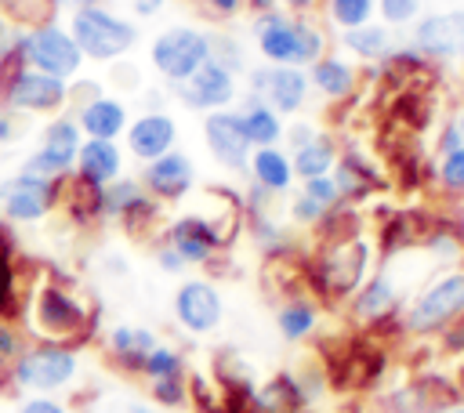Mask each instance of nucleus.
I'll return each mask as SVG.
<instances>
[{
	"label": "nucleus",
	"mask_w": 464,
	"mask_h": 413,
	"mask_svg": "<svg viewBox=\"0 0 464 413\" xmlns=\"http://www.w3.org/2000/svg\"><path fill=\"white\" fill-rule=\"evenodd\" d=\"M22 315H25V326L36 341L69 344V348L91 341L94 322H98V312L62 275H47V279L33 283Z\"/></svg>",
	"instance_id": "obj_1"
},
{
	"label": "nucleus",
	"mask_w": 464,
	"mask_h": 413,
	"mask_svg": "<svg viewBox=\"0 0 464 413\" xmlns=\"http://www.w3.org/2000/svg\"><path fill=\"white\" fill-rule=\"evenodd\" d=\"M254 43L265 65H297L308 69L330 51L326 33L308 22L304 14H286V11H261L254 18Z\"/></svg>",
	"instance_id": "obj_2"
},
{
	"label": "nucleus",
	"mask_w": 464,
	"mask_h": 413,
	"mask_svg": "<svg viewBox=\"0 0 464 413\" xmlns=\"http://www.w3.org/2000/svg\"><path fill=\"white\" fill-rule=\"evenodd\" d=\"M370 264H373L370 235L355 232L344 239H326V243H319V250L308 264L312 293L319 301H348L370 275Z\"/></svg>",
	"instance_id": "obj_3"
},
{
	"label": "nucleus",
	"mask_w": 464,
	"mask_h": 413,
	"mask_svg": "<svg viewBox=\"0 0 464 413\" xmlns=\"http://www.w3.org/2000/svg\"><path fill=\"white\" fill-rule=\"evenodd\" d=\"M464 319V264L442 268L431 275L413 301L399 312V330L410 337H439Z\"/></svg>",
	"instance_id": "obj_4"
},
{
	"label": "nucleus",
	"mask_w": 464,
	"mask_h": 413,
	"mask_svg": "<svg viewBox=\"0 0 464 413\" xmlns=\"http://www.w3.org/2000/svg\"><path fill=\"white\" fill-rule=\"evenodd\" d=\"M69 36L76 40L83 62H102V65H116L138 47V25L102 4L72 11Z\"/></svg>",
	"instance_id": "obj_5"
},
{
	"label": "nucleus",
	"mask_w": 464,
	"mask_h": 413,
	"mask_svg": "<svg viewBox=\"0 0 464 413\" xmlns=\"http://www.w3.org/2000/svg\"><path fill=\"white\" fill-rule=\"evenodd\" d=\"M80 373V351L69 344H51V341H33L11 366L7 380L14 391H33V395H51L62 391L76 380Z\"/></svg>",
	"instance_id": "obj_6"
},
{
	"label": "nucleus",
	"mask_w": 464,
	"mask_h": 413,
	"mask_svg": "<svg viewBox=\"0 0 464 413\" xmlns=\"http://www.w3.org/2000/svg\"><path fill=\"white\" fill-rule=\"evenodd\" d=\"M203 62H210V33L196 25H170L149 43V65L163 83H181Z\"/></svg>",
	"instance_id": "obj_7"
},
{
	"label": "nucleus",
	"mask_w": 464,
	"mask_h": 413,
	"mask_svg": "<svg viewBox=\"0 0 464 413\" xmlns=\"http://www.w3.org/2000/svg\"><path fill=\"white\" fill-rule=\"evenodd\" d=\"M236 235L218 225V217L207 214H181L163 228V243L185 261V268H207Z\"/></svg>",
	"instance_id": "obj_8"
},
{
	"label": "nucleus",
	"mask_w": 464,
	"mask_h": 413,
	"mask_svg": "<svg viewBox=\"0 0 464 413\" xmlns=\"http://www.w3.org/2000/svg\"><path fill=\"white\" fill-rule=\"evenodd\" d=\"M62 178H25V174H11L0 181V217L7 225H36L47 214L58 210L62 199Z\"/></svg>",
	"instance_id": "obj_9"
},
{
	"label": "nucleus",
	"mask_w": 464,
	"mask_h": 413,
	"mask_svg": "<svg viewBox=\"0 0 464 413\" xmlns=\"http://www.w3.org/2000/svg\"><path fill=\"white\" fill-rule=\"evenodd\" d=\"M69 105V83L47 72H36L22 65L4 87H0V109L18 116H58Z\"/></svg>",
	"instance_id": "obj_10"
},
{
	"label": "nucleus",
	"mask_w": 464,
	"mask_h": 413,
	"mask_svg": "<svg viewBox=\"0 0 464 413\" xmlns=\"http://www.w3.org/2000/svg\"><path fill=\"white\" fill-rule=\"evenodd\" d=\"M25 65L36 69V72H47V76H58V80H76L80 69H83V54L76 47V40L69 36L65 25L58 22H47V25H36V29H25Z\"/></svg>",
	"instance_id": "obj_11"
},
{
	"label": "nucleus",
	"mask_w": 464,
	"mask_h": 413,
	"mask_svg": "<svg viewBox=\"0 0 464 413\" xmlns=\"http://www.w3.org/2000/svg\"><path fill=\"white\" fill-rule=\"evenodd\" d=\"M402 297H406V286L395 279V272L384 264L377 272H370L362 279V286L348 297V315L359 322V326H370V330H381L388 322H399V312H402Z\"/></svg>",
	"instance_id": "obj_12"
},
{
	"label": "nucleus",
	"mask_w": 464,
	"mask_h": 413,
	"mask_svg": "<svg viewBox=\"0 0 464 413\" xmlns=\"http://www.w3.org/2000/svg\"><path fill=\"white\" fill-rule=\"evenodd\" d=\"M246 94L268 101L279 116H297L308 105V94H312L308 69H297V65H261V69H250Z\"/></svg>",
	"instance_id": "obj_13"
},
{
	"label": "nucleus",
	"mask_w": 464,
	"mask_h": 413,
	"mask_svg": "<svg viewBox=\"0 0 464 413\" xmlns=\"http://www.w3.org/2000/svg\"><path fill=\"white\" fill-rule=\"evenodd\" d=\"M102 221H116L130 235H145L160 221V203L141 188L138 178H116L102 188Z\"/></svg>",
	"instance_id": "obj_14"
},
{
	"label": "nucleus",
	"mask_w": 464,
	"mask_h": 413,
	"mask_svg": "<svg viewBox=\"0 0 464 413\" xmlns=\"http://www.w3.org/2000/svg\"><path fill=\"white\" fill-rule=\"evenodd\" d=\"M170 91H174V98H178L185 109L207 116V112H214V109H228V105L239 98V76L228 72L225 65H218V62L210 58V62H203L192 76H185L181 83H174Z\"/></svg>",
	"instance_id": "obj_15"
},
{
	"label": "nucleus",
	"mask_w": 464,
	"mask_h": 413,
	"mask_svg": "<svg viewBox=\"0 0 464 413\" xmlns=\"http://www.w3.org/2000/svg\"><path fill=\"white\" fill-rule=\"evenodd\" d=\"M203 145L210 152V159L232 174H246V163H250V138L243 130V120H239V109H214L203 116Z\"/></svg>",
	"instance_id": "obj_16"
},
{
	"label": "nucleus",
	"mask_w": 464,
	"mask_h": 413,
	"mask_svg": "<svg viewBox=\"0 0 464 413\" xmlns=\"http://www.w3.org/2000/svg\"><path fill=\"white\" fill-rule=\"evenodd\" d=\"M174 322L192 333V337H203V333H214L225 319V301H221V290L210 283V279H185L178 290H174Z\"/></svg>",
	"instance_id": "obj_17"
},
{
	"label": "nucleus",
	"mask_w": 464,
	"mask_h": 413,
	"mask_svg": "<svg viewBox=\"0 0 464 413\" xmlns=\"http://www.w3.org/2000/svg\"><path fill=\"white\" fill-rule=\"evenodd\" d=\"M431 65L439 62H464V11H431L413 22L410 40Z\"/></svg>",
	"instance_id": "obj_18"
},
{
	"label": "nucleus",
	"mask_w": 464,
	"mask_h": 413,
	"mask_svg": "<svg viewBox=\"0 0 464 413\" xmlns=\"http://www.w3.org/2000/svg\"><path fill=\"white\" fill-rule=\"evenodd\" d=\"M138 181H141V188H145L160 206H163V203H178V199H185V196L192 192V185H196V163H192V156H185L181 149H170V152H163L160 159L141 163Z\"/></svg>",
	"instance_id": "obj_19"
},
{
	"label": "nucleus",
	"mask_w": 464,
	"mask_h": 413,
	"mask_svg": "<svg viewBox=\"0 0 464 413\" xmlns=\"http://www.w3.org/2000/svg\"><path fill=\"white\" fill-rule=\"evenodd\" d=\"M123 145L138 163H152L163 152L178 149V123L174 116H167L163 109H149L141 116H134L123 130Z\"/></svg>",
	"instance_id": "obj_20"
},
{
	"label": "nucleus",
	"mask_w": 464,
	"mask_h": 413,
	"mask_svg": "<svg viewBox=\"0 0 464 413\" xmlns=\"http://www.w3.org/2000/svg\"><path fill=\"white\" fill-rule=\"evenodd\" d=\"M453 402H457V388L439 373L417 377L384 399L388 413H442Z\"/></svg>",
	"instance_id": "obj_21"
},
{
	"label": "nucleus",
	"mask_w": 464,
	"mask_h": 413,
	"mask_svg": "<svg viewBox=\"0 0 464 413\" xmlns=\"http://www.w3.org/2000/svg\"><path fill=\"white\" fill-rule=\"evenodd\" d=\"M80 145H83V134H80L76 120H72L69 112H58V116H51V120L44 123V130H40V145H36V156H40V159H44V163L62 178V174H72Z\"/></svg>",
	"instance_id": "obj_22"
},
{
	"label": "nucleus",
	"mask_w": 464,
	"mask_h": 413,
	"mask_svg": "<svg viewBox=\"0 0 464 413\" xmlns=\"http://www.w3.org/2000/svg\"><path fill=\"white\" fill-rule=\"evenodd\" d=\"M72 120H76V127H80L83 138L116 141V138H123V130L130 123V112H127V101L120 94H105L102 91L98 98H91L87 105H80Z\"/></svg>",
	"instance_id": "obj_23"
},
{
	"label": "nucleus",
	"mask_w": 464,
	"mask_h": 413,
	"mask_svg": "<svg viewBox=\"0 0 464 413\" xmlns=\"http://www.w3.org/2000/svg\"><path fill=\"white\" fill-rule=\"evenodd\" d=\"M76 178H83L94 188L112 185L116 178H123V149L116 141H102V138H83L80 152H76Z\"/></svg>",
	"instance_id": "obj_24"
},
{
	"label": "nucleus",
	"mask_w": 464,
	"mask_h": 413,
	"mask_svg": "<svg viewBox=\"0 0 464 413\" xmlns=\"http://www.w3.org/2000/svg\"><path fill=\"white\" fill-rule=\"evenodd\" d=\"M330 178H334V185H337V192H341V203H355V199L373 196V192H377V181H381L377 163H370V159H366L362 152H355V149H344V152L337 156Z\"/></svg>",
	"instance_id": "obj_25"
},
{
	"label": "nucleus",
	"mask_w": 464,
	"mask_h": 413,
	"mask_svg": "<svg viewBox=\"0 0 464 413\" xmlns=\"http://www.w3.org/2000/svg\"><path fill=\"white\" fill-rule=\"evenodd\" d=\"M308 83H312V91L323 94L326 101H344V98L355 94L359 72H355V65H352L344 54H330V51H326L319 62L308 65Z\"/></svg>",
	"instance_id": "obj_26"
},
{
	"label": "nucleus",
	"mask_w": 464,
	"mask_h": 413,
	"mask_svg": "<svg viewBox=\"0 0 464 413\" xmlns=\"http://www.w3.org/2000/svg\"><path fill=\"white\" fill-rule=\"evenodd\" d=\"M156 333L149 326H130V322H120L105 333V351L109 359L123 370V373H141V362L145 355L156 348Z\"/></svg>",
	"instance_id": "obj_27"
},
{
	"label": "nucleus",
	"mask_w": 464,
	"mask_h": 413,
	"mask_svg": "<svg viewBox=\"0 0 464 413\" xmlns=\"http://www.w3.org/2000/svg\"><path fill=\"white\" fill-rule=\"evenodd\" d=\"M246 174L254 185H261L265 192L272 196H283L294 188V167H290V152H283L279 145H268V149H254L250 152V163H246Z\"/></svg>",
	"instance_id": "obj_28"
},
{
	"label": "nucleus",
	"mask_w": 464,
	"mask_h": 413,
	"mask_svg": "<svg viewBox=\"0 0 464 413\" xmlns=\"http://www.w3.org/2000/svg\"><path fill=\"white\" fill-rule=\"evenodd\" d=\"M319 304H315V297H308V293H294V297H286L279 308H276V330H279V337L283 341H290V344H297V341H308L315 330H319Z\"/></svg>",
	"instance_id": "obj_29"
},
{
	"label": "nucleus",
	"mask_w": 464,
	"mask_h": 413,
	"mask_svg": "<svg viewBox=\"0 0 464 413\" xmlns=\"http://www.w3.org/2000/svg\"><path fill=\"white\" fill-rule=\"evenodd\" d=\"M239 120H243V130H246V138H250L254 149H268V145H279L283 141V130H286L283 127V116L268 101L246 94L243 105H239Z\"/></svg>",
	"instance_id": "obj_30"
},
{
	"label": "nucleus",
	"mask_w": 464,
	"mask_h": 413,
	"mask_svg": "<svg viewBox=\"0 0 464 413\" xmlns=\"http://www.w3.org/2000/svg\"><path fill=\"white\" fill-rule=\"evenodd\" d=\"M337 156H341V149H337V141L330 138V134H315L308 145H301V149H294L290 152V167H294V181H308V178H326L330 170H334V163H337Z\"/></svg>",
	"instance_id": "obj_31"
},
{
	"label": "nucleus",
	"mask_w": 464,
	"mask_h": 413,
	"mask_svg": "<svg viewBox=\"0 0 464 413\" xmlns=\"http://www.w3.org/2000/svg\"><path fill=\"white\" fill-rule=\"evenodd\" d=\"M341 43H344L348 54L359 58V62H381V58L395 47L388 25H381V22H366V25H359V29L341 33Z\"/></svg>",
	"instance_id": "obj_32"
},
{
	"label": "nucleus",
	"mask_w": 464,
	"mask_h": 413,
	"mask_svg": "<svg viewBox=\"0 0 464 413\" xmlns=\"http://www.w3.org/2000/svg\"><path fill=\"white\" fill-rule=\"evenodd\" d=\"M0 11H4V18L14 22V29H36V25L54 22L58 4L54 0H4Z\"/></svg>",
	"instance_id": "obj_33"
},
{
	"label": "nucleus",
	"mask_w": 464,
	"mask_h": 413,
	"mask_svg": "<svg viewBox=\"0 0 464 413\" xmlns=\"http://www.w3.org/2000/svg\"><path fill=\"white\" fill-rule=\"evenodd\" d=\"M373 14H377L373 0H326V22L337 25L341 33L373 22Z\"/></svg>",
	"instance_id": "obj_34"
},
{
	"label": "nucleus",
	"mask_w": 464,
	"mask_h": 413,
	"mask_svg": "<svg viewBox=\"0 0 464 413\" xmlns=\"http://www.w3.org/2000/svg\"><path fill=\"white\" fill-rule=\"evenodd\" d=\"M145 380H163V377H185V355L174 344H156L145 362H141Z\"/></svg>",
	"instance_id": "obj_35"
},
{
	"label": "nucleus",
	"mask_w": 464,
	"mask_h": 413,
	"mask_svg": "<svg viewBox=\"0 0 464 413\" xmlns=\"http://www.w3.org/2000/svg\"><path fill=\"white\" fill-rule=\"evenodd\" d=\"M435 181L446 196L460 199L464 196V145L453 149V152H442L439 156V167H435Z\"/></svg>",
	"instance_id": "obj_36"
},
{
	"label": "nucleus",
	"mask_w": 464,
	"mask_h": 413,
	"mask_svg": "<svg viewBox=\"0 0 464 413\" xmlns=\"http://www.w3.org/2000/svg\"><path fill=\"white\" fill-rule=\"evenodd\" d=\"M149 399L163 409H181L188 406V377H163L149 380Z\"/></svg>",
	"instance_id": "obj_37"
},
{
	"label": "nucleus",
	"mask_w": 464,
	"mask_h": 413,
	"mask_svg": "<svg viewBox=\"0 0 464 413\" xmlns=\"http://www.w3.org/2000/svg\"><path fill=\"white\" fill-rule=\"evenodd\" d=\"M210 58H214L218 65H225L228 72H236V76L246 69L243 43H239V40H232V36H214V33H210Z\"/></svg>",
	"instance_id": "obj_38"
},
{
	"label": "nucleus",
	"mask_w": 464,
	"mask_h": 413,
	"mask_svg": "<svg viewBox=\"0 0 464 413\" xmlns=\"http://www.w3.org/2000/svg\"><path fill=\"white\" fill-rule=\"evenodd\" d=\"M25 348H29L25 330L18 322H11V319H0V370H7Z\"/></svg>",
	"instance_id": "obj_39"
},
{
	"label": "nucleus",
	"mask_w": 464,
	"mask_h": 413,
	"mask_svg": "<svg viewBox=\"0 0 464 413\" xmlns=\"http://www.w3.org/2000/svg\"><path fill=\"white\" fill-rule=\"evenodd\" d=\"M381 25H410L420 18V4L424 0H373Z\"/></svg>",
	"instance_id": "obj_40"
},
{
	"label": "nucleus",
	"mask_w": 464,
	"mask_h": 413,
	"mask_svg": "<svg viewBox=\"0 0 464 413\" xmlns=\"http://www.w3.org/2000/svg\"><path fill=\"white\" fill-rule=\"evenodd\" d=\"M297 192H304L308 199H315L323 210H334V206L341 203V192H337V185H334L330 174H326V178H308V181H301Z\"/></svg>",
	"instance_id": "obj_41"
},
{
	"label": "nucleus",
	"mask_w": 464,
	"mask_h": 413,
	"mask_svg": "<svg viewBox=\"0 0 464 413\" xmlns=\"http://www.w3.org/2000/svg\"><path fill=\"white\" fill-rule=\"evenodd\" d=\"M326 214H330V210H323L315 199H308L304 192H294V199H290V221H294V225H301V228H315Z\"/></svg>",
	"instance_id": "obj_42"
},
{
	"label": "nucleus",
	"mask_w": 464,
	"mask_h": 413,
	"mask_svg": "<svg viewBox=\"0 0 464 413\" xmlns=\"http://www.w3.org/2000/svg\"><path fill=\"white\" fill-rule=\"evenodd\" d=\"M22 127H25V116L0 109V145H14L22 138Z\"/></svg>",
	"instance_id": "obj_43"
},
{
	"label": "nucleus",
	"mask_w": 464,
	"mask_h": 413,
	"mask_svg": "<svg viewBox=\"0 0 464 413\" xmlns=\"http://www.w3.org/2000/svg\"><path fill=\"white\" fill-rule=\"evenodd\" d=\"M210 18H218V22H225V18H236L239 11H243V0H196Z\"/></svg>",
	"instance_id": "obj_44"
},
{
	"label": "nucleus",
	"mask_w": 464,
	"mask_h": 413,
	"mask_svg": "<svg viewBox=\"0 0 464 413\" xmlns=\"http://www.w3.org/2000/svg\"><path fill=\"white\" fill-rule=\"evenodd\" d=\"M18 413H69V409H65V402L51 399V395H33L18 406Z\"/></svg>",
	"instance_id": "obj_45"
},
{
	"label": "nucleus",
	"mask_w": 464,
	"mask_h": 413,
	"mask_svg": "<svg viewBox=\"0 0 464 413\" xmlns=\"http://www.w3.org/2000/svg\"><path fill=\"white\" fill-rule=\"evenodd\" d=\"M315 134H319V127H315V123H290V130H283V138L290 141V152H294V149H301V145H308Z\"/></svg>",
	"instance_id": "obj_46"
},
{
	"label": "nucleus",
	"mask_w": 464,
	"mask_h": 413,
	"mask_svg": "<svg viewBox=\"0 0 464 413\" xmlns=\"http://www.w3.org/2000/svg\"><path fill=\"white\" fill-rule=\"evenodd\" d=\"M156 264H160L167 275H178V272H185V261H181V257H178V254H174V250H170L163 239H160V246H156Z\"/></svg>",
	"instance_id": "obj_47"
},
{
	"label": "nucleus",
	"mask_w": 464,
	"mask_h": 413,
	"mask_svg": "<svg viewBox=\"0 0 464 413\" xmlns=\"http://www.w3.org/2000/svg\"><path fill=\"white\" fill-rule=\"evenodd\" d=\"M460 145H464V138H460L457 123H446V127L439 130V145H435V149H439V156H442V152H453V149H460Z\"/></svg>",
	"instance_id": "obj_48"
},
{
	"label": "nucleus",
	"mask_w": 464,
	"mask_h": 413,
	"mask_svg": "<svg viewBox=\"0 0 464 413\" xmlns=\"http://www.w3.org/2000/svg\"><path fill=\"white\" fill-rule=\"evenodd\" d=\"M163 4H167V0H130V7H134L138 18H152V14H160Z\"/></svg>",
	"instance_id": "obj_49"
},
{
	"label": "nucleus",
	"mask_w": 464,
	"mask_h": 413,
	"mask_svg": "<svg viewBox=\"0 0 464 413\" xmlns=\"http://www.w3.org/2000/svg\"><path fill=\"white\" fill-rule=\"evenodd\" d=\"M283 4H286L294 14H304V11H312V7H315V0H283Z\"/></svg>",
	"instance_id": "obj_50"
},
{
	"label": "nucleus",
	"mask_w": 464,
	"mask_h": 413,
	"mask_svg": "<svg viewBox=\"0 0 464 413\" xmlns=\"http://www.w3.org/2000/svg\"><path fill=\"white\" fill-rule=\"evenodd\" d=\"M58 7H69V11H80V7H94V4H102V0H54Z\"/></svg>",
	"instance_id": "obj_51"
},
{
	"label": "nucleus",
	"mask_w": 464,
	"mask_h": 413,
	"mask_svg": "<svg viewBox=\"0 0 464 413\" xmlns=\"http://www.w3.org/2000/svg\"><path fill=\"white\" fill-rule=\"evenodd\" d=\"M243 4H250L257 14H261V11H272V0H243Z\"/></svg>",
	"instance_id": "obj_52"
},
{
	"label": "nucleus",
	"mask_w": 464,
	"mask_h": 413,
	"mask_svg": "<svg viewBox=\"0 0 464 413\" xmlns=\"http://www.w3.org/2000/svg\"><path fill=\"white\" fill-rule=\"evenodd\" d=\"M123 413H160V409H152V406H141V402H130Z\"/></svg>",
	"instance_id": "obj_53"
},
{
	"label": "nucleus",
	"mask_w": 464,
	"mask_h": 413,
	"mask_svg": "<svg viewBox=\"0 0 464 413\" xmlns=\"http://www.w3.org/2000/svg\"><path fill=\"white\" fill-rule=\"evenodd\" d=\"M442 413H464V402H453V406H446Z\"/></svg>",
	"instance_id": "obj_54"
},
{
	"label": "nucleus",
	"mask_w": 464,
	"mask_h": 413,
	"mask_svg": "<svg viewBox=\"0 0 464 413\" xmlns=\"http://www.w3.org/2000/svg\"><path fill=\"white\" fill-rule=\"evenodd\" d=\"M453 123H457V130H460V138H464V109L457 112V120H453Z\"/></svg>",
	"instance_id": "obj_55"
},
{
	"label": "nucleus",
	"mask_w": 464,
	"mask_h": 413,
	"mask_svg": "<svg viewBox=\"0 0 464 413\" xmlns=\"http://www.w3.org/2000/svg\"><path fill=\"white\" fill-rule=\"evenodd\" d=\"M457 239H460V250H464V221H460V228H457Z\"/></svg>",
	"instance_id": "obj_56"
},
{
	"label": "nucleus",
	"mask_w": 464,
	"mask_h": 413,
	"mask_svg": "<svg viewBox=\"0 0 464 413\" xmlns=\"http://www.w3.org/2000/svg\"><path fill=\"white\" fill-rule=\"evenodd\" d=\"M0 4H4V0H0Z\"/></svg>",
	"instance_id": "obj_57"
}]
</instances>
